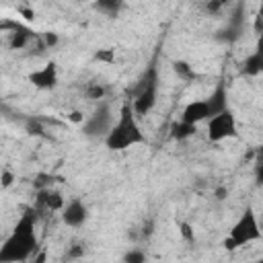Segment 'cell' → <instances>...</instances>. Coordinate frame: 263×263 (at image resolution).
<instances>
[{"mask_svg":"<svg viewBox=\"0 0 263 263\" xmlns=\"http://www.w3.org/2000/svg\"><path fill=\"white\" fill-rule=\"evenodd\" d=\"M115 119L117 117L113 115L111 105L107 101H101L97 105V109L90 115H86V121L80 127H82V134L88 136V138H101V140H105V136L111 132Z\"/></svg>","mask_w":263,"mask_h":263,"instance_id":"obj_5","label":"cell"},{"mask_svg":"<svg viewBox=\"0 0 263 263\" xmlns=\"http://www.w3.org/2000/svg\"><path fill=\"white\" fill-rule=\"evenodd\" d=\"M208 103H210V109H212V117L214 115H220L222 111L230 109V101H228V86L224 80H218V84L214 86V90L205 97Z\"/></svg>","mask_w":263,"mask_h":263,"instance_id":"obj_11","label":"cell"},{"mask_svg":"<svg viewBox=\"0 0 263 263\" xmlns=\"http://www.w3.org/2000/svg\"><path fill=\"white\" fill-rule=\"evenodd\" d=\"M68 119H70V121H74V123H80V125H82V123L86 121V115H84V113H80V111H72V113L68 115Z\"/></svg>","mask_w":263,"mask_h":263,"instance_id":"obj_20","label":"cell"},{"mask_svg":"<svg viewBox=\"0 0 263 263\" xmlns=\"http://www.w3.org/2000/svg\"><path fill=\"white\" fill-rule=\"evenodd\" d=\"M121 263H148V255L142 247H129L123 257H121Z\"/></svg>","mask_w":263,"mask_h":263,"instance_id":"obj_14","label":"cell"},{"mask_svg":"<svg viewBox=\"0 0 263 263\" xmlns=\"http://www.w3.org/2000/svg\"><path fill=\"white\" fill-rule=\"evenodd\" d=\"M220 8H222L220 2H210V4H208V10H210V12H216V10H220Z\"/></svg>","mask_w":263,"mask_h":263,"instance_id":"obj_23","label":"cell"},{"mask_svg":"<svg viewBox=\"0 0 263 263\" xmlns=\"http://www.w3.org/2000/svg\"><path fill=\"white\" fill-rule=\"evenodd\" d=\"M240 74L242 76H263V33L257 37L253 51L242 60Z\"/></svg>","mask_w":263,"mask_h":263,"instance_id":"obj_10","label":"cell"},{"mask_svg":"<svg viewBox=\"0 0 263 263\" xmlns=\"http://www.w3.org/2000/svg\"><path fill=\"white\" fill-rule=\"evenodd\" d=\"M58 35L55 33H51V31H47V33H43V43L47 45V47H53V45H58Z\"/></svg>","mask_w":263,"mask_h":263,"instance_id":"obj_19","label":"cell"},{"mask_svg":"<svg viewBox=\"0 0 263 263\" xmlns=\"http://www.w3.org/2000/svg\"><path fill=\"white\" fill-rule=\"evenodd\" d=\"M95 60L105 62V64H113L115 62V53H113V49H99L95 53Z\"/></svg>","mask_w":263,"mask_h":263,"instance_id":"obj_16","label":"cell"},{"mask_svg":"<svg viewBox=\"0 0 263 263\" xmlns=\"http://www.w3.org/2000/svg\"><path fill=\"white\" fill-rule=\"evenodd\" d=\"M181 230H183V234H185L187 238H193V234H191V228H189V224H181Z\"/></svg>","mask_w":263,"mask_h":263,"instance_id":"obj_24","label":"cell"},{"mask_svg":"<svg viewBox=\"0 0 263 263\" xmlns=\"http://www.w3.org/2000/svg\"><path fill=\"white\" fill-rule=\"evenodd\" d=\"M47 261V251L45 249H39L35 255H33V263H45Z\"/></svg>","mask_w":263,"mask_h":263,"instance_id":"obj_22","label":"cell"},{"mask_svg":"<svg viewBox=\"0 0 263 263\" xmlns=\"http://www.w3.org/2000/svg\"><path fill=\"white\" fill-rule=\"evenodd\" d=\"M195 134H197V125L185 123V121H181V119H175V121L171 123V127H168V136H171L173 140H177V142H185V140L193 138Z\"/></svg>","mask_w":263,"mask_h":263,"instance_id":"obj_12","label":"cell"},{"mask_svg":"<svg viewBox=\"0 0 263 263\" xmlns=\"http://www.w3.org/2000/svg\"><path fill=\"white\" fill-rule=\"evenodd\" d=\"M84 255V245H72L70 249V259H78Z\"/></svg>","mask_w":263,"mask_h":263,"instance_id":"obj_21","label":"cell"},{"mask_svg":"<svg viewBox=\"0 0 263 263\" xmlns=\"http://www.w3.org/2000/svg\"><path fill=\"white\" fill-rule=\"evenodd\" d=\"M0 179H2V187L4 189H8L14 181H16V175H12L8 168H2V175H0Z\"/></svg>","mask_w":263,"mask_h":263,"instance_id":"obj_17","label":"cell"},{"mask_svg":"<svg viewBox=\"0 0 263 263\" xmlns=\"http://www.w3.org/2000/svg\"><path fill=\"white\" fill-rule=\"evenodd\" d=\"M60 218L68 228H82L88 220V205L80 197H70L60 212Z\"/></svg>","mask_w":263,"mask_h":263,"instance_id":"obj_9","label":"cell"},{"mask_svg":"<svg viewBox=\"0 0 263 263\" xmlns=\"http://www.w3.org/2000/svg\"><path fill=\"white\" fill-rule=\"evenodd\" d=\"M177 119H181L185 123H191V125L208 123L212 119V109H210L208 99H193V101L185 103Z\"/></svg>","mask_w":263,"mask_h":263,"instance_id":"obj_8","label":"cell"},{"mask_svg":"<svg viewBox=\"0 0 263 263\" xmlns=\"http://www.w3.org/2000/svg\"><path fill=\"white\" fill-rule=\"evenodd\" d=\"M251 263H263V257H259V259H255V261H251Z\"/></svg>","mask_w":263,"mask_h":263,"instance_id":"obj_25","label":"cell"},{"mask_svg":"<svg viewBox=\"0 0 263 263\" xmlns=\"http://www.w3.org/2000/svg\"><path fill=\"white\" fill-rule=\"evenodd\" d=\"M129 103L138 117L148 115L156 107V103H158V72L154 66L148 68L142 84L138 86V90H136L134 99H129Z\"/></svg>","mask_w":263,"mask_h":263,"instance_id":"obj_4","label":"cell"},{"mask_svg":"<svg viewBox=\"0 0 263 263\" xmlns=\"http://www.w3.org/2000/svg\"><path fill=\"white\" fill-rule=\"evenodd\" d=\"M205 134H208V142L210 144H220V142L238 138V121H236L234 111L226 109L220 115H214L205 123Z\"/></svg>","mask_w":263,"mask_h":263,"instance_id":"obj_6","label":"cell"},{"mask_svg":"<svg viewBox=\"0 0 263 263\" xmlns=\"http://www.w3.org/2000/svg\"><path fill=\"white\" fill-rule=\"evenodd\" d=\"M255 183L263 185V158H259L255 164Z\"/></svg>","mask_w":263,"mask_h":263,"instance_id":"obj_18","label":"cell"},{"mask_svg":"<svg viewBox=\"0 0 263 263\" xmlns=\"http://www.w3.org/2000/svg\"><path fill=\"white\" fill-rule=\"evenodd\" d=\"M39 238L35 232V216L31 212L23 214L10 234L0 247V263H27L39 251Z\"/></svg>","mask_w":263,"mask_h":263,"instance_id":"obj_1","label":"cell"},{"mask_svg":"<svg viewBox=\"0 0 263 263\" xmlns=\"http://www.w3.org/2000/svg\"><path fill=\"white\" fill-rule=\"evenodd\" d=\"M103 144L111 152H123V150H127L132 146L148 144V136L144 134V129L140 125V117L134 113L129 101H125L119 107L117 119H115L111 132L105 136Z\"/></svg>","mask_w":263,"mask_h":263,"instance_id":"obj_2","label":"cell"},{"mask_svg":"<svg viewBox=\"0 0 263 263\" xmlns=\"http://www.w3.org/2000/svg\"><path fill=\"white\" fill-rule=\"evenodd\" d=\"M27 80L37 88V90H53L60 82V70L58 64L53 60L45 62L41 68H35L33 72H29Z\"/></svg>","mask_w":263,"mask_h":263,"instance_id":"obj_7","label":"cell"},{"mask_svg":"<svg viewBox=\"0 0 263 263\" xmlns=\"http://www.w3.org/2000/svg\"><path fill=\"white\" fill-rule=\"evenodd\" d=\"M41 201H43V205H45L47 210H51V212H62L64 205H66V197H64L60 191H49V189H45V191L41 193Z\"/></svg>","mask_w":263,"mask_h":263,"instance_id":"obj_13","label":"cell"},{"mask_svg":"<svg viewBox=\"0 0 263 263\" xmlns=\"http://www.w3.org/2000/svg\"><path fill=\"white\" fill-rule=\"evenodd\" d=\"M86 95H88V99H95V101H103V97H105V88L101 86V84H92V86H88L86 88Z\"/></svg>","mask_w":263,"mask_h":263,"instance_id":"obj_15","label":"cell"},{"mask_svg":"<svg viewBox=\"0 0 263 263\" xmlns=\"http://www.w3.org/2000/svg\"><path fill=\"white\" fill-rule=\"evenodd\" d=\"M263 240V226L259 222V216L255 212L253 205H247L240 216L234 220V224L228 228L224 240H222V249L226 253H234L238 249H245L253 242Z\"/></svg>","mask_w":263,"mask_h":263,"instance_id":"obj_3","label":"cell"}]
</instances>
